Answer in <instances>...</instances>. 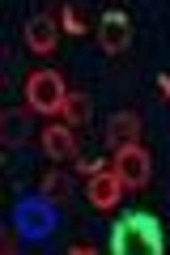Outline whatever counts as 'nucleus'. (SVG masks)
I'll list each match as a JSON object with an SVG mask.
<instances>
[{
  "instance_id": "nucleus-9",
  "label": "nucleus",
  "mask_w": 170,
  "mask_h": 255,
  "mask_svg": "<svg viewBox=\"0 0 170 255\" xmlns=\"http://www.w3.org/2000/svg\"><path fill=\"white\" fill-rule=\"evenodd\" d=\"M0 140L4 145H26L30 140V111H4L0 115Z\"/></svg>"
},
{
  "instance_id": "nucleus-8",
  "label": "nucleus",
  "mask_w": 170,
  "mask_h": 255,
  "mask_svg": "<svg viewBox=\"0 0 170 255\" xmlns=\"http://www.w3.org/2000/svg\"><path fill=\"white\" fill-rule=\"evenodd\" d=\"M26 47H30V51H38V55H47L55 47V21L47 17V13H38V17L26 21Z\"/></svg>"
},
{
  "instance_id": "nucleus-7",
  "label": "nucleus",
  "mask_w": 170,
  "mask_h": 255,
  "mask_svg": "<svg viewBox=\"0 0 170 255\" xmlns=\"http://www.w3.org/2000/svg\"><path fill=\"white\" fill-rule=\"evenodd\" d=\"M43 153L55 157V162H68V157H77V136L68 132V124H51V128H43Z\"/></svg>"
},
{
  "instance_id": "nucleus-3",
  "label": "nucleus",
  "mask_w": 170,
  "mask_h": 255,
  "mask_svg": "<svg viewBox=\"0 0 170 255\" xmlns=\"http://www.w3.org/2000/svg\"><path fill=\"white\" fill-rule=\"evenodd\" d=\"M115 174H119L124 187H145V183H149V153H145L141 145L119 149L115 153Z\"/></svg>"
},
{
  "instance_id": "nucleus-11",
  "label": "nucleus",
  "mask_w": 170,
  "mask_h": 255,
  "mask_svg": "<svg viewBox=\"0 0 170 255\" xmlns=\"http://www.w3.org/2000/svg\"><path fill=\"white\" fill-rule=\"evenodd\" d=\"M43 196H47L51 204H64V200L72 196V179H68L64 170H51V174L43 179Z\"/></svg>"
},
{
  "instance_id": "nucleus-6",
  "label": "nucleus",
  "mask_w": 170,
  "mask_h": 255,
  "mask_svg": "<svg viewBox=\"0 0 170 255\" xmlns=\"http://www.w3.org/2000/svg\"><path fill=\"white\" fill-rule=\"evenodd\" d=\"M119 187H124V183H119L115 170H98V174H90V191H85V196H90L94 209H115L119 204Z\"/></svg>"
},
{
  "instance_id": "nucleus-2",
  "label": "nucleus",
  "mask_w": 170,
  "mask_h": 255,
  "mask_svg": "<svg viewBox=\"0 0 170 255\" xmlns=\"http://www.w3.org/2000/svg\"><path fill=\"white\" fill-rule=\"evenodd\" d=\"M64 98H68V90H64L60 73H30L26 77V107L30 111H38V115H60Z\"/></svg>"
},
{
  "instance_id": "nucleus-10",
  "label": "nucleus",
  "mask_w": 170,
  "mask_h": 255,
  "mask_svg": "<svg viewBox=\"0 0 170 255\" xmlns=\"http://www.w3.org/2000/svg\"><path fill=\"white\" fill-rule=\"evenodd\" d=\"M64 124L68 128H81L85 119H90V94H77V90H68V98H64Z\"/></svg>"
},
{
  "instance_id": "nucleus-4",
  "label": "nucleus",
  "mask_w": 170,
  "mask_h": 255,
  "mask_svg": "<svg viewBox=\"0 0 170 255\" xmlns=\"http://www.w3.org/2000/svg\"><path fill=\"white\" fill-rule=\"evenodd\" d=\"M107 140L115 145V153H119V149H132L136 140H141V115H136V111H119V115H111Z\"/></svg>"
},
{
  "instance_id": "nucleus-5",
  "label": "nucleus",
  "mask_w": 170,
  "mask_h": 255,
  "mask_svg": "<svg viewBox=\"0 0 170 255\" xmlns=\"http://www.w3.org/2000/svg\"><path fill=\"white\" fill-rule=\"evenodd\" d=\"M98 43H102V51H111V55H119L128 43H132V26H128L124 13H107V17H102V26H98Z\"/></svg>"
},
{
  "instance_id": "nucleus-1",
  "label": "nucleus",
  "mask_w": 170,
  "mask_h": 255,
  "mask_svg": "<svg viewBox=\"0 0 170 255\" xmlns=\"http://www.w3.org/2000/svg\"><path fill=\"white\" fill-rule=\"evenodd\" d=\"M111 251L115 255H132V251L162 255L166 251V238H162L158 217H149V213H124L119 226L111 230Z\"/></svg>"
},
{
  "instance_id": "nucleus-12",
  "label": "nucleus",
  "mask_w": 170,
  "mask_h": 255,
  "mask_svg": "<svg viewBox=\"0 0 170 255\" xmlns=\"http://www.w3.org/2000/svg\"><path fill=\"white\" fill-rule=\"evenodd\" d=\"M60 21H64V30H68V34H85V21H81V13L72 9V4H64V13H60Z\"/></svg>"
}]
</instances>
